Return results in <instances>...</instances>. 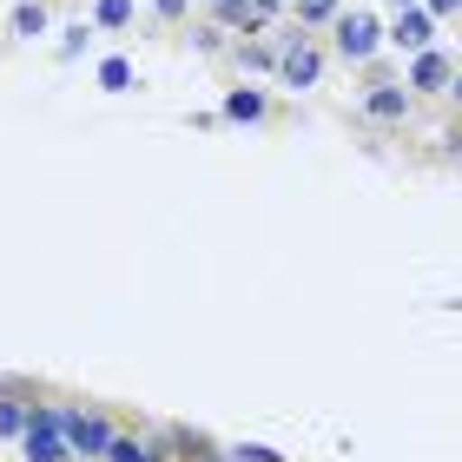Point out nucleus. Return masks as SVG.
Segmentation results:
<instances>
[{
	"mask_svg": "<svg viewBox=\"0 0 462 462\" xmlns=\"http://www.w3.org/2000/svg\"><path fill=\"white\" fill-rule=\"evenodd\" d=\"M376 40H383V27H376L370 14H344V20H337V53H344V60H370Z\"/></svg>",
	"mask_w": 462,
	"mask_h": 462,
	"instance_id": "nucleus-2",
	"label": "nucleus"
},
{
	"mask_svg": "<svg viewBox=\"0 0 462 462\" xmlns=\"http://www.w3.org/2000/svg\"><path fill=\"white\" fill-rule=\"evenodd\" d=\"M40 27H47V14H40V7H20L14 14V33H40Z\"/></svg>",
	"mask_w": 462,
	"mask_h": 462,
	"instance_id": "nucleus-13",
	"label": "nucleus"
},
{
	"mask_svg": "<svg viewBox=\"0 0 462 462\" xmlns=\"http://www.w3.org/2000/svg\"><path fill=\"white\" fill-rule=\"evenodd\" d=\"M27 462H73V443L60 436V416H27Z\"/></svg>",
	"mask_w": 462,
	"mask_h": 462,
	"instance_id": "nucleus-1",
	"label": "nucleus"
},
{
	"mask_svg": "<svg viewBox=\"0 0 462 462\" xmlns=\"http://www.w3.org/2000/svg\"><path fill=\"white\" fill-rule=\"evenodd\" d=\"M430 7H436V14H456V7H462V0H430Z\"/></svg>",
	"mask_w": 462,
	"mask_h": 462,
	"instance_id": "nucleus-16",
	"label": "nucleus"
},
{
	"mask_svg": "<svg viewBox=\"0 0 462 462\" xmlns=\"http://www.w3.org/2000/svg\"><path fill=\"white\" fill-rule=\"evenodd\" d=\"M218 14H225V27H264V14H258V0H218Z\"/></svg>",
	"mask_w": 462,
	"mask_h": 462,
	"instance_id": "nucleus-7",
	"label": "nucleus"
},
{
	"mask_svg": "<svg viewBox=\"0 0 462 462\" xmlns=\"http://www.w3.org/2000/svg\"><path fill=\"white\" fill-rule=\"evenodd\" d=\"M298 7H304V20H330V14H337V0H298Z\"/></svg>",
	"mask_w": 462,
	"mask_h": 462,
	"instance_id": "nucleus-15",
	"label": "nucleus"
},
{
	"mask_svg": "<svg viewBox=\"0 0 462 462\" xmlns=\"http://www.w3.org/2000/svg\"><path fill=\"white\" fill-rule=\"evenodd\" d=\"M278 7H284V0H258V14H278Z\"/></svg>",
	"mask_w": 462,
	"mask_h": 462,
	"instance_id": "nucleus-17",
	"label": "nucleus"
},
{
	"mask_svg": "<svg viewBox=\"0 0 462 462\" xmlns=\"http://www.w3.org/2000/svg\"><path fill=\"white\" fill-rule=\"evenodd\" d=\"M396 47H410V53H423L430 47V14H396Z\"/></svg>",
	"mask_w": 462,
	"mask_h": 462,
	"instance_id": "nucleus-5",
	"label": "nucleus"
},
{
	"mask_svg": "<svg viewBox=\"0 0 462 462\" xmlns=\"http://www.w3.org/2000/svg\"><path fill=\"white\" fill-rule=\"evenodd\" d=\"M14 430H27V410H20V403H0V436H14Z\"/></svg>",
	"mask_w": 462,
	"mask_h": 462,
	"instance_id": "nucleus-12",
	"label": "nucleus"
},
{
	"mask_svg": "<svg viewBox=\"0 0 462 462\" xmlns=\"http://www.w3.org/2000/svg\"><path fill=\"white\" fill-rule=\"evenodd\" d=\"M133 20V0H99V27H125Z\"/></svg>",
	"mask_w": 462,
	"mask_h": 462,
	"instance_id": "nucleus-11",
	"label": "nucleus"
},
{
	"mask_svg": "<svg viewBox=\"0 0 462 462\" xmlns=\"http://www.w3.org/2000/svg\"><path fill=\"white\" fill-rule=\"evenodd\" d=\"M225 113H231V119H258V113H264V99H258V93H231V99H225Z\"/></svg>",
	"mask_w": 462,
	"mask_h": 462,
	"instance_id": "nucleus-9",
	"label": "nucleus"
},
{
	"mask_svg": "<svg viewBox=\"0 0 462 462\" xmlns=\"http://www.w3.org/2000/svg\"><path fill=\"white\" fill-rule=\"evenodd\" d=\"M370 113H376V119H396V113H403V93H396V87H376V93H370Z\"/></svg>",
	"mask_w": 462,
	"mask_h": 462,
	"instance_id": "nucleus-8",
	"label": "nucleus"
},
{
	"mask_svg": "<svg viewBox=\"0 0 462 462\" xmlns=\"http://www.w3.org/2000/svg\"><path fill=\"white\" fill-rule=\"evenodd\" d=\"M416 87H449V60L423 47V53H416Z\"/></svg>",
	"mask_w": 462,
	"mask_h": 462,
	"instance_id": "nucleus-6",
	"label": "nucleus"
},
{
	"mask_svg": "<svg viewBox=\"0 0 462 462\" xmlns=\"http://www.w3.org/2000/svg\"><path fill=\"white\" fill-rule=\"evenodd\" d=\"M106 456H113V462H152L139 443H106Z\"/></svg>",
	"mask_w": 462,
	"mask_h": 462,
	"instance_id": "nucleus-14",
	"label": "nucleus"
},
{
	"mask_svg": "<svg viewBox=\"0 0 462 462\" xmlns=\"http://www.w3.org/2000/svg\"><path fill=\"white\" fill-rule=\"evenodd\" d=\"M99 79H106V93H125V87H133V67H125V60H106Z\"/></svg>",
	"mask_w": 462,
	"mask_h": 462,
	"instance_id": "nucleus-10",
	"label": "nucleus"
},
{
	"mask_svg": "<svg viewBox=\"0 0 462 462\" xmlns=\"http://www.w3.org/2000/svg\"><path fill=\"white\" fill-rule=\"evenodd\" d=\"M318 67H324V60H318V47H304V40L284 53V79H291V87H318Z\"/></svg>",
	"mask_w": 462,
	"mask_h": 462,
	"instance_id": "nucleus-4",
	"label": "nucleus"
},
{
	"mask_svg": "<svg viewBox=\"0 0 462 462\" xmlns=\"http://www.w3.org/2000/svg\"><path fill=\"white\" fill-rule=\"evenodd\" d=\"M456 99H462V79H456Z\"/></svg>",
	"mask_w": 462,
	"mask_h": 462,
	"instance_id": "nucleus-18",
	"label": "nucleus"
},
{
	"mask_svg": "<svg viewBox=\"0 0 462 462\" xmlns=\"http://www.w3.org/2000/svg\"><path fill=\"white\" fill-rule=\"evenodd\" d=\"M60 436L73 443V456H106V443H113V430L93 423V416H60Z\"/></svg>",
	"mask_w": 462,
	"mask_h": 462,
	"instance_id": "nucleus-3",
	"label": "nucleus"
}]
</instances>
